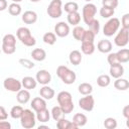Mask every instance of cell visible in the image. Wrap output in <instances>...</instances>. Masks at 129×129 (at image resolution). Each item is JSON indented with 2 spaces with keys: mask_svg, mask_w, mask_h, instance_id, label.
Listing matches in <instances>:
<instances>
[{
  "mask_svg": "<svg viewBox=\"0 0 129 129\" xmlns=\"http://www.w3.org/2000/svg\"><path fill=\"white\" fill-rule=\"evenodd\" d=\"M56 100L58 105L61 107L62 111L67 114H70L73 112V110L75 109V105L73 103V99H72V94L68 91H61L57 94L56 96Z\"/></svg>",
  "mask_w": 129,
  "mask_h": 129,
  "instance_id": "obj_1",
  "label": "cell"
},
{
  "mask_svg": "<svg viewBox=\"0 0 129 129\" xmlns=\"http://www.w3.org/2000/svg\"><path fill=\"white\" fill-rule=\"evenodd\" d=\"M16 36L21 43L26 46H34L36 43L35 37L31 34L29 28L27 27H19L16 31Z\"/></svg>",
  "mask_w": 129,
  "mask_h": 129,
  "instance_id": "obj_2",
  "label": "cell"
},
{
  "mask_svg": "<svg viewBox=\"0 0 129 129\" xmlns=\"http://www.w3.org/2000/svg\"><path fill=\"white\" fill-rule=\"evenodd\" d=\"M16 50V37L15 35L8 33L2 38V51L5 54H13Z\"/></svg>",
  "mask_w": 129,
  "mask_h": 129,
  "instance_id": "obj_3",
  "label": "cell"
},
{
  "mask_svg": "<svg viewBox=\"0 0 129 129\" xmlns=\"http://www.w3.org/2000/svg\"><path fill=\"white\" fill-rule=\"evenodd\" d=\"M36 114L32 112L30 109H24L23 114L20 118V124L25 129H31L36 124Z\"/></svg>",
  "mask_w": 129,
  "mask_h": 129,
  "instance_id": "obj_4",
  "label": "cell"
},
{
  "mask_svg": "<svg viewBox=\"0 0 129 129\" xmlns=\"http://www.w3.org/2000/svg\"><path fill=\"white\" fill-rule=\"evenodd\" d=\"M120 20L116 17H111L109 18V20L105 23L104 27H103V33L105 36L107 37H110V36H113L120 28Z\"/></svg>",
  "mask_w": 129,
  "mask_h": 129,
  "instance_id": "obj_5",
  "label": "cell"
},
{
  "mask_svg": "<svg viewBox=\"0 0 129 129\" xmlns=\"http://www.w3.org/2000/svg\"><path fill=\"white\" fill-rule=\"evenodd\" d=\"M62 2L61 0H51L47 6L46 12L50 18H59L62 14Z\"/></svg>",
  "mask_w": 129,
  "mask_h": 129,
  "instance_id": "obj_6",
  "label": "cell"
},
{
  "mask_svg": "<svg viewBox=\"0 0 129 129\" xmlns=\"http://www.w3.org/2000/svg\"><path fill=\"white\" fill-rule=\"evenodd\" d=\"M96 13H97V6L95 4L89 2L86 5H84V7L82 9V16H83L84 22L87 25H89L95 19Z\"/></svg>",
  "mask_w": 129,
  "mask_h": 129,
  "instance_id": "obj_7",
  "label": "cell"
},
{
  "mask_svg": "<svg viewBox=\"0 0 129 129\" xmlns=\"http://www.w3.org/2000/svg\"><path fill=\"white\" fill-rule=\"evenodd\" d=\"M128 42H129V29L121 28L117 32L114 38V43L119 47H124L128 44Z\"/></svg>",
  "mask_w": 129,
  "mask_h": 129,
  "instance_id": "obj_8",
  "label": "cell"
},
{
  "mask_svg": "<svg viewBox=\"0 0 129 129\" xmlns=\"http://www.w3.org/2000/svg\"><path fill=\"white\" fill-rule=\"evenodd\" d=\"M3 86L7 91L13 92V93L19 92L23 87L22 83L15 78H6L3 82Z\"/></svg>",
  "mask_w": 129,
  "mask_h": 129,
  "instance_id": "obj_9",
  "label": "cell"
},
{
  "mask_svg": "<svg viewBox=\"0 0 129 129\" xmlns=\"http://www.w3.org/2000/svg\"><path fill=\"white\" fill-rule=\"evenodd\" d=\"M79 107L87 112H91L95 107V99L94 97L90 95H86L85 97H82L79 100Z\"/></svg>",
  "mask_w": 129,
  "mask_h": 129,
  "instance_id": "obj_10",
  "label": "cell"
},
{
  "mask_svg": "<svg viewBox=\"0 0 129 129\" xmlns=\"http://www.w3.org/2000/svg\"><path fill=\"white\" fill-rule=\"evenodd\" d=\"M54 33L58 37H66L70 33V25L64 21H59L54 26Z\"/></svg>",
  "mask_w": 129,
  "mask_h": 129,
  "instance_id": "obj_11",
  "label": "cell"
},
{
  "mask_svg": "<svg viewBox=\"0 0 129 129\" xmlns=\"http://www.w3.org/2000/svg\"><path fill=\"white\" fill-rule=\"evenodd\" d=\"M35 79L37 81L38 84L44 86V85H48L51 81V75L48 71L46 70H40L36 73V76H35Z\"/></svg>",
  "mask_w": 129,
  "mask_h": 129,
  "instance_id": "obj_12",
  "label": "cell"
},
{
  "mask_svg": "<svg viewBox=\"0 0 129 129\" xmlns=\"http://www.w3.org/2000/svg\"><path fill=\"white\" fill-rule=\"evenodd\" d=\"M30 106H31L32 110H34L36 113V112L41 111V110L46 108V100L43 99L42 97H35L32 99Z\"/></svg>",
  "mask_w": 129,
  "mask_h": 129,
  "instance_id": "obj_13",
  "label": "cell"
},
{
  "mask_svg": "<svg viewBox=\"0 0 129 129\" xmlns=\"http://www.w3.org/2000/svg\"><path fill=\"white\" fill-rule=\"evenodd\" d=\"M109 73H110V76L112 78L118 79V78H121L124 75V68H123V66L120 62H118V63L110 66Z\"/></svg>",
  "mask_w": 129,
  "mask_h": 129,
  "instance_id": "obj_14",
  "label": "cell"
},
{
  "mask_svg": "<svg viewBox=\"0 0 129 129\" xmlns=\"http://www.w3.org/2000/svg\"><path fill=\"white\" fill-rule=\"evenodd\" d=\"M21 19L25 24H33L37 21V14L35 11L27 10L22 14Z\"/></svg>",
  "mask_w": 129,
  "mask_h": 129,
  "instance_id": "obj_15",
  "label": "cell"
},
{
  "mask_svg": "<svg viewBox=\"0 0 129 129\" xmlns=\"http://www.w3.org/2000/svg\"><path fill=\"white\" fill-rule=\"evenodd\" d=\"M39 95H40V97H42V98L45 99V100H51V99L54 97L55 92H54V90H53L51 87H49V86H47V85H44V86H42V87L40 88V90H39Z\"/></svg>",
  "mask_w": 129,
  "mask_h": 129,
  "instance_id": "obj_16",
  "label": "cell"
},
{
  "mask_svg": "<svg viewBox=\"0 0 129 129\" xmlns=\"http://www.w3.org/2000/svg\"><path fill=\"white\" fill-rule=\"evenodd\" d=\"M97 49L102 53H109L112 50V42L108 39H101L97 44Z\"/></svg>",
  "mask_w": 129,
  "mask_h": 129,
  "instance_id": "obj_17",
  "label": "cell"
},
{
  "mask_svg": "<svg viewBox=\"0 0 129 129\" xmlns=\"http://www.w3.org/2000/svg\"><path fill=\"white\" fill-rule=\"evenodd\" d=\"M16 100L19 104H26L30 100V93L27 89H21L19 92H17Z\"/></svg>",
  "mask_w": 129,
  "mask_h": 129,
  "instance_id": "obj_18",
  "label": "cell"
},
{
  "mask_svg": "<svg viewBox=\"0 0 129 129\" xmlns=\"http://www.w3.org/2000/svg\"><path fill=\"white\" fill-rule=\"evenodd\" d=\"M60 80L62 81V83L63 84H66V85H72V84H74L75 82H76V80H77V75H76V73L74 72V71H72V70H68L67 71V73L60 78Z\"/></svg>",
  "mask_w": 129,
  "mask_h": 129,
  "instance_id": "obj_19",
  "label": "cell"
},
{
  "mask_svg": "<svg viewBox=\"0 0 129 129\" xmlns=\"http://www.w3.org/2000/svg\"><path fill=\"white\" fill-rule=\"evenodd\" d=\"M21 83H22V86L24 89H27V90H33L36 88L37 86V81L36 79L32 78V77H24L22 80H21Z\"/></svg>",
  "mask_w": 129,
  "mask_h": 129,
  "instance_id": "obj_20",
  "label": "cell"
},
{
  "mask_svg": "<svg viewBox=\"0 0 129 129\" xmlns=\"http://www.w3.org/2000/svg\"><path fill=\"white\" fill-rule=\"evenodd\" d=\"M56 127L58 129H77L78 128V126L73 121H69L66 118H61L60 120L56 121Z\"/></svg>",
  "mask_w": 129,
  "mask_h": 129,
  "instance_id": "obj_21",
  "label": "cell"
},
{
  "mask_svg": "<svg viewBox=\"0 0 129 129\" xmlns=\"http://www.w3.org/2000/svg\"><path fill=\"white\" fill-rule=\"evenodd\" d=\"M82 59H83V56H82V53L81 51L75 49V50H72L69 54V60L72 64L74 66H78L82 62Z\"/></svg>",
  "mask_w": 129,
  "mask_h": 129,
  "instance_id": "obj_22",
  "label": "cell"
},
{
  "mask_svg": "<svg viewBox=\"0 0 129 129\" xmlns=\"http://www.w3.org/2000/svg\"><path fill=\"white\" fill-rule=\"evenodd\" d=\"M95 49H96V47H95L94 42H91V41H83L82 42L81 50H82V52L84 54H86V55L93 54Z\"/></svg>",
  "mask_w": 129,
  "mask_h": 129,
  "instance_id": "obj_23",
  "label": "cell"
},
{
  "mask_svg": "<svg viewBox=\"0 0 129 129\" xmlns=\"http://www.w3.org/2000/svg\"><path fill=\"white\" fill-rule=\"evenodd\" d=\"M73 122L78 126V127H83L87 124L88 122V118L85 114L83 113H77L74 115L73 117Z\"/></svg>",
  "mask_w": 129,
  "mask_h": 129,
  "instance_id": "obj_24",
  "label": "cell"
},
{
  "mask_svg": "<svg viewBox=\"0 0 129 129\" xmlns=\"http://www.w3.org/2000/svg\"><path fill=\"white\" fill-rule=\"evenodd\" d=\"M31 56L36 61H42L46 58V52L42 48H34L31 51Z\"/></svg>",
  "mask_w": 129,
  "mask_h": 129,
  "instance_id": "obj_25",
  "label": "cell"
},
{
  "mask_svg": "<svg viewBox=\"0 0 129 129\" xmlns=\"http://www.w3.org/2000/svg\"><path fill=\"white\" fill-rule=\"evenodd\" d=\"M50 116H51V114H50V112L46 108L43 109V110H41V111L36 112V119L40 123H46V122H48L49 119H50Z\"/></svg>",
  "mask_w": 129,
  "mask_h": 129,
  "instance_id": "obj_26",
  "label": "cell"
},
{
  "mask_svg": "<svg viewBox=\"0 0 129 129\" xmlns=\"http://www.w3.org/2000/svg\"><path fill=\"white\" fill-rule=\"evenodd\" d=\"M67 20H68V23H69V24L74 25V26H77V25L80 23V21H81V14H80L78 11L68 13Z\"/></svg>",
  "mask_w": 129,
  "mask_h": 129,
  "instance_id": "obj_27",
  "label": "cell"
},
{
  "mask_svg": "<svg viewBox=\"0 0 129 129\" xmlns=\"http://www.w3.org/2000/svg\"><path fill=\"white\" fill-rule=\"evenodd\" d=\"M50 114H51V117L54 121H58L61 118H64V115H66V113L62 111V109L59 105L52 107V109L50 111Z\"/></svg>",
  "mask_w": 129,
  "mask_h": 129,
  "instance_id": "obj_28",
  "label": "cell"
},
{
  "mask_svg": "<svg viewBox=\"0 0 129 129\" xmlns=\"http://www.w3.org/2000/svg\"><path fill=\"white\" fill-rule=\"evenodd\" d=\"M114 87H115V89H117L119 91H126L129 89V82L126 79L118 78L114 82Z\"/></svg>",
  "mask_w": 129,
  "mask_h": 129,
  "instance_id": "obj_29",
  "label": "cell"
},
{
  "mask_svg": "<svg viewBox=\"0 0 129 129\" xmlns=\"http://www.w3.org/2000/svg\"><path fill=\"white\" fill-rule=\"evenodd\" d=\"M110 83H111V76H109V75L104 74V75H100L97 78V84L101 88L108 87L110 85Z\"/></svg>",
  "mask_w": 129,
  "mask_h": 129,
  "instance_id": "obj_30",
  "label": "cell"
},
{
  "mask_svg": "<svg viewBox=\"0 0 129 129\" xmlns=\"http://www.w3.org/2000/svg\"><path fill=\"white\" fill-rule=\"evenodd\" d=\"M78 91L81 95L86 96V95H90L93 92V86L89 83H82L79 85L78 87Z\"/></svg>",
  "mask_w": 129,
  "mask_h": 129,
  "instance_id": "obj_31",
  "label": "cell"
},
{
  "mask_svg": "<svg viewBox=\"0 0 129 129\" xmlns=\"http://www.w3.org/2000/svg\"><path fill=\"white\" fill-rule=\"evenodd\" d=\"M116 53H117L119 62L125 63V62H128L129 61V49L128 48H121Z\"/></svg>",
  "mask_w": 129,
  "mask_h": 129,
  "instance_id": "obj_32",
  "label": "cell"
},
{
  "mask_svg": "<svg viewBox=\"0 0 129 129\" xmlns=\"http://www.w3.org/2000/svg\"><path fill=\"white\" fill-rule=\"evenodd\" d=\"M21 6L19 3H15V2H12L9 6H8V12L10 15L12 16H18L21 14Z\"/></svg>",
  "mask_w": 129,
  "mask_h": 129,
  "instance_id": "obj_33",
  "label": "cell"
},
{
  "mask_svg": "<svg viewBox=\"0 0 129 129\" xmlns=\"http://www.w3.org/2000/svg\"><path fill=\"white\" fill-rule=\"evenodd\" d=\"M23 111H24V109L20 105H15L10 110V116L13 119H20L23 114Z\"/></svg>",
  "mask_w": 129,
  "mask_h": 129,
  "instance_id": "obj_34",
  "label": "cell"
},
{
  "mask_svg": "<svg viewBox=\"0 0 129 129\" xmlns=\"http://www.w3.org/2000/svg\"><path fill=\"white\" fill-rule=\"evenodd\" d=\"M86 30L84 27L82 26H75V28L73 29V36L76 40H79V41H82L83 40V37H84V34H85Z\"/></svg>",
  "mask_w": 129,
  "mask_h": 129,
  "instance_id": "obj_35",
  "label": "cell"
},
{
  "mask_svg": "<svg viewBox=\"0 0 129 129\" xmlns=\"http://www.w3.org/2000/svg\"><path fill=\"white\" fill-rule=\"evenodd\" d=\"M42 40L44 43L48 45H53L56 41V34L54 32H46L42 36Z\"/></svg>",
  "mask_w": 129,
  "mask_h": 129,
  "instance_id": "obj_36",
  "label": "cell"
},
{
  "mask_svg": "<svg viewBox=\"0 0 129 129\" xmlns=\"http://www.w3.org/2000/svg\"><path fill=\"white\" fill-rule=\"evenodd\" d=\"M114 14H115V9H113V8L102 6L100 9V15L103 18H111Z\"/></svg>",
  "mask_w": 129,
  "mask_h": 129,
  "instance_id": "obj_37",
  "label": "cell"
},
{
  "mask_svg": "<svg viewBox=\"0 0 129 129\" xmlns=\"http://www.w3.org/2000/svg\"><path fill=\"white\" fill-rule=\"evenodd\" d=\"M63 10L67 12V13H71V12H76V11H79V5L76 1H70V2H67L63 6Z\"/></svg>",
  "mask_w": 129,
  "mask_h": 129,
  "instance_id": "obj_38",
  "label": "cell"
},
{
  "mask_svg": "<svg viewBox=\"0 0 129 129\" xmlns=\"http://www.w3.org/2000/svg\"><path fill=\"white\" fill-rule=\"evenodd\" d=\"M104 127L107 129H115L117 127V120L113 117H108L104 120Z\"/></svg>",
  "mask_w": 129,
  "mask_h": 129,
  "instance_id": "obj_39",
  "label": "cell"
},
{
  "mask_svg": "<svg viewBox=\"0 0 129 129\" xmlns=\"http://www.w3.org/2000/svg\"><path fill=\"white\" fill-rule=\"evenodd\" d=\"M88 26H89V29L92 30L96 35L99 33V31H100V22H99L98 19L95 18V19H94Z\"/></svg>",
  "mask_w": 129,
  "mask_h": 129,
  "instance_id": "obj_40",
  "label": "cell"
},
{
  "mask_svg": "<svg viewBox=\"0 0 129 129\" xmlns=\"http://www.w3.org/2000/svg\"><path fill=\"white\" fill-rule=\"evenodd\" d=\"M19 63H20L23 68L28 69V70L34 68V62H33L32 60L28 59V58H19Z\"/></svg>",
  "mask_w": 129,
  "mask_h": 129,
  "instance_id": "obj_41",
  "label": "cell"
},
{
  "mask_svg": "<svg viewBox=\"0 0 129 129\" xmlns=\"http://www.w3.org/2000/svg\"><path fill=\"white\" fill-rule=\"evenodd\" d=\"M95 36H96V34H95L92 30H90V29H89V30H86L82 42H83V41H91V42H94Z\"/></svg>",
  "mask_w": 129,
  "mask_h": 129,
  "instance_id": "obj_42",
  "label": "cell"
},
{
  "mask_svg": "<svg viewBox=\"0 0 129 129\" xmlns=\"http://www.w3.org/2000/svg\"><path fill=\"white\" fill-rule=\"evenodd\" d=\"M107 61L110 66L112 64H115V63H118L119 62V59H118V56H117V53L116 52H109L108 56H107ZM121 63V62H120Z\"/></svg>",
  "mask_w": 129,
  "mask_h": 129,
  "instance_id": "obj_43",
  "label": "cell"
},
{
  "mask_svg": "<svg viewBox=\"0 0 129 129\" xmlns=\"http://www.w3.org/2000/svg\"><path fill=\"white\" fill-rule=\"evenodd\" d=\"M119 4V0H102V5L106 6V7H110V8H117Z\"/></svg>",
  "mask_w": 129,
  "mask_h": 129,
  "instance_id": "obj_44",
  "label": "cell"
},
{
  "mask_svg": "<svg viewBox=\"0 0 129 129\" xmlns=\"http://www.w3.org/2000/svg\"><path fill=\"white\" fill-rule=\"evenodd\" d=\"M121 24L122 28L129 29V13H125L121 18Z\"/></svg>",
  "mask_w": 129,
  "mask_h": 129,
  "instance_id": "obj_45",
  "label": "cell"
},
{
  "mask_svg": "<svg viewBox=\"0 0 129 129\" xmlns=\"http://www.w3.org/2000/svg\"><path fill=\"white\" fill-rule=\"evenodd\" d=\"M68 70H69V68L67 66H58L57 69H56V75H57V77L60 79L67 73Z\"/></svg>",
  "mask_w": 129,
  "mask_h": 129,
  "instance_id": "obj_46",
  "label": "cell"
},
{
  "mask_svg": "<svg viewBox=\"0 0 129 129\" xmlns=\"http://www.w3.org/2000/svg\"><path fill=\"white\" fill-rule=\"evenodd\" d=\"M8 117V113L7 111L5 110V108L3 106L0 107V121H3V120H6Z\"/></svg>",
  "mask_w": 129,
  "mask_h": 129,
  "instance_id": "obj_47",
  "label": "cell"
},
{
  "mask_svg": "<svg viewBox=\"0 0 129 129\" xmlns=\"http://www.w3.org/2000/svg\"><path fill=\"white\" fill-rule=\"evenodd\" d=\"M0 129H11V124L8 121H0Z\"/></svg>",
  "mask_w": 129,
  "mask_h": 129,
  "instance_id": "obj_48",
  "label": "cell"
},
{
  "mask_svg": "<svg viewBox=\"0 0 129 129\" xmlns=\"http://www.w3.org/2000/svg\"><path fill=\"white\" fill-rule=\"evenodd\" d=\"M8 7V3L6 0H0V11H4Z\"/></svg>",
  "mask_w": 129,
  "mask_h": 129,
  "instance_id": "obj_49",
  "label": "cell"
},
{
  "mask_svg": "<svg viewBox=\"0 0 129 129\" xmlns=\"http://www.w3.org/2000/svg\"><path fill=\"white\" fill-rule=\"evenodd\" d=\"M122 113H123V116H124L126 119L129 118V105H126V106L123 108Z\"/></svg>",
  "mask_w": 129,
  "mask_h": 129,
  "instance_id": "obj_50",
  "label": "cell"
},
{
  "mask_svg": "<svg viewBox=\"0 0 129 129\" xmlns=\"http://www.w3.org/2000/svg\"><path fill=\"white\" fill-rule=\"evenodd\" d=\"M41 128H46V129H49L48 126H45V125H39L38 126V129H41Z\"/></svg>",
  "mask_w": 129,
  "mask_h": 129,
  "instance_id": "obj_51",
  "label": "cell"
},
{
  "mask_svg": "<svg viewBox=\"0 0 129 129\" xmlns=\"http://www.w3.org/2000/svg\"><path fill=\"white\" fill-rule=\"evenodd\" d=\"M126 126L129 128V118H127V119H126Z\"/></svg>",
  "mask_w": 129,
  "mask_h": 129,
  "instance_id": "obj_52",
  "label": "cell"
},
{
  "mask_svg": "<svg viewBox=\"0 0 129 129\" xmlns=\"http://www.w3.org/2000/svg\"><path fill=\"white\" fill-rule=\"evenodd\" d=\"M12 2H15V3H19V2H21V1H23V0H11Z\"/></svg>",
  "mask_w": 129,
  "mask_h": 129,
  "instance_id": "obj_53",
  "label": "cell"
},
{
  "mask_svg": "<svg viewBox=\"0 0 129 129\" xmlns=\"http://www.w3.org/2000/svg\"><path fill=\"white\" fill-rule=\"evenodd\" d=\"M31 2H33V3H36V2H39V1H42V0H30Z\"/></svg>",
  "mask_w": 129,
  "mask_h": 129,
  "instance_id": "obj_54",
  "label": "cell"
},
{
  "mask_svg": "<svg viewBox=\"0 0 129 129\" xmlns=\"http://www.w3.org/2000/svg\"><path fill=\"white\" fill-rule=\"evenodd\" d=\"M85 1H86V2H88V3H89V2H91V1H93V0H85Z\"/></svg>",
  "mask_w": 129,
  "mask_h": 129,
  "instance_id": "obj_55",
  "label": "cell"
},
{
  "mask_svg": "<svg viewBox=\"0 0 129 129\" xmlns=\"http://www.w3.org/2000/svg\"><path fill=\"white\" fill-rule=\"evenodd\" d=\"M72 1H75V0H72Z\"/></svg>",
  "mask_w": 129,
  "mask_h": 129,
  "instance_id": "obj_56",
  "label": "cell"
}]
</instances>
